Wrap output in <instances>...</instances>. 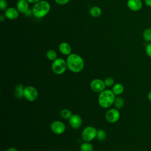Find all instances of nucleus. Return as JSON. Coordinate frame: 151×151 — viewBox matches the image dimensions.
Here are the masks:
<instances>
[{
    "label": "nucleus",
    "mask_w": 151,
    "mask_h": 151,
    "mask_svg": "<svg viewBox=\"0 0 151 151\" xmlns=\"http://www.w3.org/2000/svg\"><path fill=\"white\" fill-rule=\"evenodd\" d=\"M67 68L73 73L81 71L84 67V61L83 58L78 54L71 53L68 55L67 60Z\"/></svg>",
    "instance_id": "1"
},
{
    "label": "nucleus",
    "mask_w": 151,
    "mask_h": 151,
    "mask_svg": "<svg viewBox=\"0 0 151 151\" xmlns=\"http://www.w3.org/2000/svg\"><path fill=\"white\" fill-rule=\"evenodd\" d=\"M50 8V4L48 1L41 0L34 4L32 9L33 15L37 18H44L48 14Z\"/></svg>",
    "instance_id": "2"
},
{
    "label": "nucleus",
    "mask_w": 151,
    "mask_h": 151,
    "mask_svg": "<svg viewBox=\"0 0 151 151\" xmlns=\"http://www.w3.org/2000/svg\"><path fill=\"white\" fill-rule=\"evenodd\" d=\"M115 94L112 90H104L100 93L99 96V105L103 108H109L114 104Z\"/></svg>",
    "instance_id": "3"
},
{
    "label": "nucleus",
    "mask_w": 151,
    "mask_h": 151,
    "mask_svg": "<svg viewBox=\"0 0 151 151\" xmlns=\"http://www.w3.org/2000/svg\"><path fill=\"white\" fill-rule=\"evenodd\" d=\"M51 68L52 71L57 74L60 75L65 73L67 68V62L61 58H57L52 61Z\"/></svg>",
    "instance_id": "4"
},
{
    "label": "nucleus",
    "mask_w": 151,
    "mask_h": 151,
    "mask_svg": "<svg viewBox=\"0 0 151 151\" xmlns=\"http://www.w3.org/2000/svg\"><path fill=\"white\" fill-rule=\"evenodd\" d=\"M97 130L93 126L85 127L81 132V137L86 142H90L96 137Z\"/></svg>",
    "instance_id": "5"
},
{
    "label": "nucleus",
    "mask_w": 151,
    "mask_h": 151,
    "mask_svg": "<svg viewBox=\"0 0 151 151\" xmlns=\"http://www.w3.org/2000/svg\"><path fill=\"white\" fill-rule=\"evenodd\" d=\"M38 96L37 90L33 86H28L24 87V97L29 101H34Z\"/></svg>",
    "instance_id": "6"
},
{
    "label": "nucleus",
    "mask_w": 151,
    "mask_h": 151,
    "mask_svg": "<svg viewBox=\"0 0 151 151\" xmlns=\"http://www.w3.org/2000/svg\"><path fill=\"white\" fill-rule=\"evenodd\" d=\"M120 117L119 111L116 108H113L109 109L106 113V120L111 123H116L119 120Z\"/></svg>",
    "instance_id": "7"
},
{
    "label": "nucleus",
    "mask_w": 151,
    "mask_h": 151,
    "mask_svg": "<svg viewBox=\"0 0 151 151\" xmlns=\"http://www.w3.org/2000/svg\"><path fill=\"white\" fill-rule=\"evenodd\" d=\"M90 87L93 91L96 93H101L104 90L106 85L104 81L99 78H96L91 81L90 83Z\"/></svg>",
    "instance_id": "8"
},
{
    "label": "nucleus",
    "mask_w": 151,
    "mask_h": 151,
    "mask_svg": "<svg viewBox=\"0 0 151 151\" xmlns=\"http://www.w3.org/2000/svg\"><path fill=\"white\" fill-rule=\"evenodd\" d=\"M51 131L56 134H61L65 130V124L61 121L56 120L53 122L50 126Z\"/></svg>",
    "instance_id": "9"
},
{
    "label": "nucleus",
    "mask_w": 151,
    "mask_h": 151,
    "mask_svg": "<svg viewBox=\"0 0 151 151\" xmlns=\"http://www.w3.org/2000/svg\"><path fill=\"white\" fill-rule=\"evenodd\" d=\"M127 6L130 10L137 12L142 9L143 3L141 0H127Z\"/></svg>",
    "instance_id": "10"
},
{
    "label": "nucleus",
    "mask_w": 151,
    "mask_h": 151,
    "mask_svg": "<svg viewBox=\"0 0 151 151\" xmlns=\"http://www.w3.org/2000/svg\"><path fill=\"white\" fill-rule=\"evenodd\" d=\"M68 123L73 129H77L82 124V119L79 115L73 114L68 119Z\"/></svg>",
    "instance_id": "11"
},
{
    "label": "nucleus",
    "mask_w": 151,
    "mask_h": 151,
    "mask_svg": "<svg viewBox=\"0 0 151 151\" xmlns=\"http://www.w3.org/2000/svg\"><path fill=\"white\" fill-rule=\"evenodd\" d=\"M4 15L7 19L9 20H14L19 17V12L17 8H15L14 7H9L5 11Z\"/></svg>",
    "instance_id": "12"
},
{
    "label": "nucleus",
    "mask_w": 151,
    "mask_h": 151,
    "mask_svg": "<svg viewBox=\"0 0 151 151\" xmlns=\"http://www.w3.org/2000/svg\"><path fill=\"white\" fill-rule=\"evenodd\" d=\"M17 8L20 13L25 14L29 9V2L27 0H18Z\"/></svg>",
    "instance_id": "13"
},
{
    "label": "nucleus",
    "mask_w": 151,
    "mask_h": 151,
    "mask_svg": "<svg viewBox=\"0 0 151 151\" xmlns=\"http://www.w3.org/2000/svg\"><path fill=\"white\" fill-rule=\"evenodd\" d=\"M58 48L60 52L63 55H68L71 53V47L70 45L66 42H63L60 44Z\"/></svg>",
    "instance_id": "14"
},
{
    "label": "nucleus",
    "mask_w": 151,
    "mask_h": 151,
    "mask_svg": "<svg viewBox=\"0 0 151 151\" xmlns=\"http://www.w3.org/2000/svg\"><path fill=\"white\" fill-rule=\"evenodd\" d=\"M24 87L21 84H17L15 87L14 95L17 99H22L24 97Z\"/></svg>",
    "instance_id": "15"
},
{
    "label": "nucleus",
    "mask_w": 151,
    "mask_h": 151,
    "mask_svg": "<svg viewBox=\"0 0 151 151\" xmlns=\"http://www.w3.org/2000/svg\"><path fill=\"white\" fill-rule=\"evenodd\" d=\"M101 9L99 6H94L91 7L89 10V13L91 16H92L94 18H97L100 17L101 14Z\"/></svg>",
    "instance_id": "16"
},
{
    "label": "nucleus",
    "mask_w": 151,
    "mask_h": 151,
    "mask_svg": "<svg viewBox=\"0 0 151 151\" xmlns=\"http://www.w3.org/2000/svg\"><path fill=\"white\" fill-rule=\"evenodd\" d=\"M112 91L115 95H120L124 91V86L120 83H116L112 87Z\"/></svg>",
    "instance_id": "17"
},
{
    "label": "nucleus",
    "mask_w": 151,
    "mask_h": 151,
    "mask_svg": "<svg viewBox=\"0 0 151 151\" xmlns=\"http://www.w3.org/2000/svg\"><path fill=\"white\" fill-rule=\"evenodd\" d=\"M143 40L147 42H151V28H147L145 29L142 34Z\"/></svg>",
    "instance_id": "18"
},
{
    "label": "nucleus",
    "mask_w": 151,
    "mask_h": 151,
    "mask_svg": "<svg viewBox=\"0 0 151 151\" xmlns=\"http://www.w3.org/2000/svg\"><path fill=\"white\" fill-rule=\"evenodd\" d=\"M81 151H93V146L89 143V142H86L83 143L80 147Z\"/></svg>",
    "instance_id": "19"
},
{
    "label": "nucleus",
    "mask_w": 151,
    "mask_h": 151,
    "mask_svg": "<svg viewBox=\"0 0 151 151\" xmlns=\"http://www.w3.org/2000/svg\"><path fill=\"white\" fill-rule=\"evenodd\" d=\"M46 57L50 61H54L57 58V54L54 50H49L46 52Z\"/></svg>",
    "instance_id": "20"
},
{
    "label": "nucleus",
    "mask_w": 151,
    "mask_h": 151,
    "mask_svg": "<svg viewBox=\"0 0 151 151\" xmlns=\"http://www.w3.org/2000/svg\"><path fill=\"white\" fill-rule=\"evenodd\" d=\"M124 104V100L122 97H117L114 99V105L115 107L117 109L122 108Z\"/></svg>",
    "instance_id": "21"
},
{
    "label": "nucleus",
    "mask_w": 151,
    "mask_h": 151,
    "mask_svg": "<svg viewBox=\"0 0 151 151\" xmlns=\"http://www.w3.org/2000/svg\"><path fill=\"white\" fill-rule=\"evenodd\" d=\"M60 115L64 119H69L73 114L71 111L69 109H64L61 111Z\"/></svg>",
    "instance_id": "22"
},
{
    "label": "nucleus",
    "mask_w": 151,
    "mask_h": 151,
    "mask_svg": "<svg viewBox=\"0 0 151 151\" xmlns=\"http://www.w3.org/2000/svg\"><path fill=\"white\" fill-rule=\"evenodd\" d=\"M106 137V133L103 129H99L97 131V134H96V138L97 140L100 141L104 140Z\"/></svg>",
    "instance_id": "23"
},
{
    "label": "nucleus",
    "mask_w": 151,
    "mask_h": 151,
    "mask_svg": "<svg viewBox=\"0 0 151 151\" xmlns=\"http://www.w3.org/2000/svg\"><path fill=\"white\" fill-rule=\"evenodd\" d=\"M104 84L106 85V86L107 87H111L113 86V85L114 84V80L113 78L111 77H106L104 80Z\"/></svg>",
    "instance_id": "24"
},
{
    "label": "nucleus",
    "mask_w": 151,
    "mask_h": 151,
    "mask_svg": "<svg viewBox=\"0 0 151 151\" xmlns=\"http://www.w3.org/2000/svg\"><path fill=\"white\" fill-rule=\"evenodd\" d=\"M8 2L6 0H0V9L1 11H5L8 8Z\"/></svg>",
    "instance_id": "25"
},
{
    "label": "nucleus",
    "mask_w": 151,
    "mask_h": 151,
    "mask_svg": "<svg viewBox=\"0 0 151 151\" xmlns=\"http://www.w3.org/2000/svg\"><path fill=\"white\" fill-rule=\"evenodd\" d=\"M145 52L147 55L151 58V42H148L145 47Z\"/></svg>",
    "instance_id": "26"
},
{
    "label": "nucleus",
    "mask_w": 151,
    "mask_h": 151,
    "mask_svg": "<svg viewBox=\"0 0 151 151\" xmlns=\"http://www.w3.org/2000/svg\"><path fill=\"white\" fill-rule=\"evenodd\" d=\"M54 1L58 5H65L70 1V0H54Z\"/></svg>",
    "instance_id": "27"
},
{
    "label": "nucleus",
    "mask_w": 151,
    "mask_h": 151,
    "mask_svg": "<svg viewBox=\"0 0 151 151\" xmlns=\"http://www.w3.org/2000/svg\"><path fill=\"white\" fill-rule=\"evenodd\" d=\"M145 4L146 6L149 7H151V0H144Z\"/></svg>",
    "instance_id": "28"
},
{
    "label": "nucleus",
    "mask_w": 151,
    "mask_h": 151,
    "mask_svg": "<svg viewBox=\"0 0 151 151\" xmlns=\"http://www.w3.org/2000/svg\"><path fill=\"white\" fill-rule=\"evenodd\" d=\"M5 18H6V17L5 16V15H0V21L1 22H3L4 21H5Z\"/></svg>",
    "instance_id": "29"
},
{
    "label": "nucleus",
    "mask_w": 151,
    "mask_h": 151,
    "mask_svg": "<svg viewBox=\"0 0 151 151\" xmlns=\"http://www.w3.org/2000/svg\"><path fill=\"white\" fill-rule=\"evenodd\" d=\"M29 3H31V4H35L41 0H27Z\"/></svg>",
    "instance_id": "30"
},
{
    "label": "nucleus",
    "mask_w": 151,
    "mask_h": 151,
    "mask_svg": "<svg viewBox=\"0 0 151 151\" xmlns=\"http://www.w3.org/2000/svg\"><path fill=\"white\" fill-rule=\"evenodd\" d=\"M6 151H18V150L15 147H9L8 149H6Z\"/></svg>",
    "instance_id": "31"
},
{
    "label": "nucleus",
    "mask_w": 151,
    "mask_h": 151,
    "mask_svg": "<svg viewBox=\"0 0 151 151\" xmlns=\"http://www.w3.org/2000/svg\"><path fill=\"white\" fill-rule=\"evenodd\" d=\"M147 99L151 102V90L147 94Z\"/></svg>",
    "instance_id": "32"
}]
</instances>
